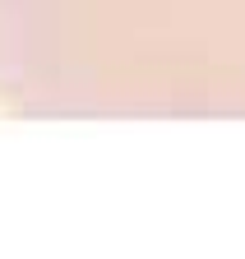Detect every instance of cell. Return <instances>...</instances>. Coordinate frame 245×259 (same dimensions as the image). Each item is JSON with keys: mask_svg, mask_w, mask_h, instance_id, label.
I'll use <instances>...</instances> for the list:
<instances>
[{"mask_svg": "<svg viewBox=\"0 0 245 259\" xmlns=\"http://www.w3.org/2000/svg\"><path fill=\"white\" fill-rule=\"evenodd\" d=\"M218 10V14H245V0H0V23H10V37H23L28 28H37L42 19L79 14V10Z\"/></svg>", "mask_w": 245, "mask_h": 259, "instance_id": "1", "label": "cell"}]
</instances>
